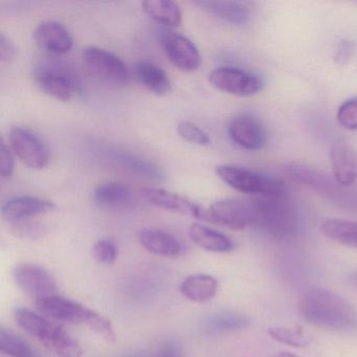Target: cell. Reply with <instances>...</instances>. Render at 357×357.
Masks as SVG:
<instances>
[{
    "instance_id": "1",
    "label": "cell",
    "mask_w": 357,
    "mask_h": 357,
    "mask_svg": "<svg viewBox=\"0 0 357 357\" xmlns=\"http://www.w3.org/2000/svg\"><path fill=\"white\" fill-rule=\"evenodd\" d=\"M298 311L305 321L321 329L357 331V311L348 301L330 290L313 288L303 294Z\"/></svg>"
},
{
    "instance_id": "2",
    "label": "cell",
    "mask_w": 357,
    "mask_h": 357,
    "mask_svg": "<svg viewBox=\"0 0 357 357\" xmlns=\"http://www.w3.org/2000/svg\"><path fill=\"white\" fill-rule=\"evenodd\" d=\"M14 317L20 328L43 342L58 356H82V347L58 324L24 307L16 309Z\"/></svg>"
},
{
    "instance_id": "3",
    "label": "cell",
    "mask_w": 357,
    "mask_h": 357,
    "mask_svg": "<svg viewBox=\"0 0 357 357\" xmlns=\"http://www.w3.org/2000/svg\"><path fill=\"white\" fill-rule=\"evenodd\" d=\"M35 303L39 312L47 317L63 323L87 326L107 342H114L116 340V333L112 323L80 303L59 296L40 298Z\"/></svg>"
},
{
    "instance_id": "4",
    "label": "cell",
    "mask_w": 357,
    "mask_h": 357,
    "mask_svg": "<svg viewBox=\"0 0 357 357\" xmlns=\"http://www.w3.org/2000/svg\"><path fill=\"white\" fill-rule=\"evenodd\" d=\"M216 174L223 183L236 191L250 195H259L264 198L281 197L285 191L282 181L241 167L221 165L216 167Z\"/></svg>"
},
{
    "instance_id": "5",
    "label": "cell",
    "mask_w": 357,
    "mask_h": 357,
    "mask_svg": "<svg viewBox=\"0 0 357 357\" xmlns=\"http://www.w3.org/2000/svg\"><path fill=\"white\" fill-rule=\"evenodd\" d=\"M258 220L256 225L275 237H289L298 229L294 211L281 197L256 198Z\"/></svg>"
},
{
    "instance_id": "6",
    "label": "cell",
    "mask_w": 357,
    "mask_h": 357,
    "mask_svg": "<svg viewBox=\"0 0 357 357\" xmlns=\"http://www.w3.org/2000/svg\"><path fill=\"white\" fill-rule=\"evenodd\" d=\"M258 208L256 199H222L211 204L206 221L234 231L256 225Z\"/></svg>"
},
{
    "instance_id": "7",
    "label": "cell",
    "mask_w": 357,
    "mask_h": 357,
    "mask_svg": "<svg viewBox=\"0 0 357 357\" xmlns=\"http://www.w3.org/2000/svg\"><path fill=\"white\" fill-rule=\"evenodd\" d=\"M83 62L89 72L106 84L120 87L128 84L130 70L116 54L97 47L83 50Z\"/></svg>"
},
{
    "instance_id": "8",
    "label": "cell",
    "mask_w": 357,
    "mask_h": 357,
    "mask_svg": "<svg viewBox=\"0 0 357 357\" xmlns=\"http://www.w3.org/2000/svg\"><path fill=\"white\" fill-rule=\"evenodd\" d=\"M10 144L17 158L33 170H43L51 162V151L34 131L15 126L10 130Z\"/></svg>"
},
{
    "instance_id": "9",
    "label": "cell",
    "mask_w": 357,
    "mask_h": 357,
    "mask_svg": "<svg viewBox=\"0 0 357 357\" xmlns=\"http://www.w3.org/2000/svg\"><path fill=\"white\" fill-rule=\"evenodd\" d=\"M208 82L218 91L237 97H250L262 91L263 82L256 75L234 68H215Z\"/></svg>"
},
{
    "instance_id": "10",
    "label": "cell",
    "mask_w": 357,
    "mask_h": 357,
    "mask_svg": "<svg viewBox=\"0 0 357 357\" xmlns=\"http://www.w3.org/2000/svg\"><path fill=\"white\" fill-rule=\"evenodd\" d=\"M13 277L20 290L36 301L56 296L57 284L55 279L40 265L20 263L14 268Z\"/></svg>"
},
{
    "instance_id": "11",
    "label": "cell",
    "mask_w": 357,
    "mask_h": 357,
    "mask_svg": "<svg viewBox=\"0 0 357 357\" xmlns=\"http://www.w3.org/2000/svg\"><path fill=\"white\" fill-rule=\"evenodd\" d=\"M139 195L156 208L206 220V210L188 198L160 188H143Z\"/></svg>"
},
{
    "instance_id": "12",
    "label": "cell",
    "mask_w": 357,
    "mask_h": 357,
    "mask_svg": "<svg viewBox=\"0 0 357 357\" xmlns=\"http://www.w3.org/2000/svg\"><path fill=\"white\" fill-rule=\"evenodd\" d=\"M162 47L171 63L185 73L199 68L202 57L196 45L178 33H166L162 39Z\"/></svg>"
},
{
    "instance_id": "13",
    "label": "cell",
    "mask_w": 357,
    "mask_h": 357,
    "mask_svg": "<svg viewBox=\"0 0 357 357\" xmlns=\"http://www.w3.org/2000/svg\"><path fill=\"white\" fill-rule=\"evenodd\" d=\"M37 86L50 97L68 102L74 96L76 83L70 73L54 66L37 68L34 74Z\"/></svg>"
},
{
    "instance_id": "14",
    "label": "cell",
    "mask_w": 357,
    "mask_h": 357,
    "mask_svg": "<svg viewBox=\"0 0 357 357\" xmlns=\"http://www.w3.org/2000/svg\"><path fill=\"white\" fill-rule=\"evenodd\" d=\"M34 38L41 49L55 55L68 54L74 47V38L70 31L55 20H47L38 24Z\"/></svg>"
},
{
    "instance_id": "15",
    "label": "cell",
    "mask_w": 357,
    "mask_h": 357,
    "mask_svg": "<svg viewBox=\"0 0 357 357\" xmlns=\"http://www.w3.org/2000/svg\"><path fill=\"white\" fill-rule=\"evenodd\" d=\"M231 139L240 147L260 150L266 145L267 135L262 124L252 116H238L229 126Z\"/></svg>"
},
{
    "instance_id": "16",
    "label": "cell",
    "mask_w": 357,
    "mask_h": 357,
    "mask_svg": "<svg viewBox=\"0 0 357 357\" xmlns=\"http://www.w3.org/2000/svg\"><path fill=\"white\" fill-rule=\"evenodd\" d=\"M55 204L43 198L20 196L8 200L1 208L3 218L10 222H18L24 219L40 216L55 210Z\"/></svg>"
},
{
    "instance_id": "17",
    "label": "cell",
    "mask_w": 357,
    "mask_h": 357,
    "mask_svg": "<svg viewBox=\"0 0 357 357\" xmlns=\"http://www.w3.org/2000/svg\"><path fill=\"white\" fill-rule=\"evenodd\" d=\"M331 167L336 183L349 187L357 181V151L344 143L335 144L331 150Z\"/></svg>"
},
{
    "instance_id": "18",
    "label": "cell",
    "mask_w": 357,
    "mask_h": 357,
    "mask_svg": "<svg viewBox=\"0 0 357 357\" xmlns=\"http://www.w3.org/2000/svg\"><path fill=\"white\" fill-rule=\"evenodd\" d=\"M139 240L145 250L158 256L177 258L185 252V246L176 237L160 229H144Z\"/></svg>"
},
{
    "instance_id": "19",
    "label": "cell",
    "mask_w": 357,
    "mask_h": 357,
    "mask_svg": "<svg viewBox=\"0 0 357 357\" xmlns=\"http://www.w3.org/2000/svg\"><path fill=\"white\" fill-rule=\"evenodd\" d=\"M135 79L150 93L166 96L172 89L168 74L160 66L149 61H137L133 64Z\"/></svg>"
},
{
    "instance_id": "20",
    "label": "cell",
    "mask_w": 357,
    "mask_h": 357,
    "mask_svg": "<svg viewBox=\"0 0 357 357\" xmlns=\"http://www.w3.org/2000/svg\"><path fill=\"white\" fill-rule=\"evenodd\" d=\"M93 202L102 208H122L135 202V193L129 185L118 181H108L96 188Z\"/></svg>"
},
{
    "instance_id": "21",
    "label": "cell",
    "mask_w": 357,
    "mask_h": 357,
    "mask_svg": "<svg viewBox=\"0 0 357 357\" xmlns=\"http://www.w3.org/2000/svg\"><path fill=\"white\" fill-rule=\"evenodd\" d=\"M194 5L219 20L233 24H244L250 15L248 6L239 1H220V0H199Z\"/></svg>"
},
{
    "instance_id": "22",
    "label": "cell",
    "mask_w": 357,
    "mask_h": 357,
    "mask_svg": "<svg viewBox=\"0 0 357 357\" xmlns=\"http://www.w3.org/2000/svg\"><path fill=\"white\" fill-rule=\"evenodd\" d=\"M189 235L196 245L208 252H229L234 250L233 241L227 236L199 223L190 227Z\"/></svg>"
},
{
    "instance_id": "23",
    "label": "cell",
    "mask_w": 357,
    "mask_h": 357,
    "mask_svg": "<svg viewBox=\"0 0 357 357\" xmlns=\"http://www.w3.org/2000/svg\"><path fill=\"white\" fill-rule=\"evenodd\" d=\"M218 282L212 275H192L185 278L181 284V292L192 302L204 303L212 300L217 294Z\"/></svg>"
},
{
    "instance_id": "24",
    "label": "cell",
    "mask_w": 357,
    "mask_h": 357,
    "mask_svg": "<svg viewBox=\"0 0 357 357\" xmlns=\"http://www.w3.org/2000/svg\"><path fill=\"white\" fill-rule=\"evenodd\" d=\"M248 325V319L245 315L233 311H221L208 315L202 323V330L210 335H221L240 331Z\"/></svg>"
},
{
    "instance_id": "25",
    "label": "cell",
    "mask_w": 357,
    "mask_h": 357,
    "mask_svg": "<svg viewBox=\"0 0 357 357\" xmlns=\"http://www.w3.org/2000/svg\"><path fill=\"white\" fill-rule=\"evenodd\" d=\"M144 12L165 26L175 28L181 24L183 14L178 5L171 0H146L142 3Z\"/></svg>"
},
{
    "instance_id": "26",
    "label": "cell",
    "mask_w": 357,
    "mask_h": 357,
    "mask_svg": "<svg viewBox=\"0 0 357 357\" xmlns=\"http://www.w3.org/2000/svg\"><path fill=\"white\" fill-rule=\"evenodd\" d=\"M326 237L342 245L357 250V222L344 219H327L321 225Z\"/></svg>"
},
{
    "instance_id": "27",
    "label": "cell",
    "mask_w": 357,
    "mask_h": 357,
    "mask_svg": "<svg viewBox=\"0 0 357 357\" xmlns=\"http://www.w3.org/2000/svg\"><path fill=\"white\" fill-rule=\"evenodd\" d=\"M0 351L10 357H35L30 344L9 329L0 330Z\"/></svg>"
},
{
    "instance_id": "28",
    "label": "cell",
    "mask_w": 357,
    "mask_h": 357,
    "mask_svg": "<svg viewBox=\"0 0 357 357\" xmlns=\"http://www.w3.org/2000/svg\"><path fill=\"white\" fill-rule=\"evenodd\" d=\"M268 333L273 340L287 346L301 348L308 346L309 344V338L304 333V330L300 327H273L269 328Z\"/></svg>"
},
{
    "instance_id": "29",
    "label": "cell",
    "mask_w": 357,
    "mask_h": 357,
    "mask_svg": "<svg viewBox=\"0 0 357 357\" xmlns=\"http://www.w3.org/2000/svg\"><path fill=\"white\" fill-rule=\"evenodd\" d=\"M177 132L181 139L189 142V143L195 144V145L206 147L212 143V139L204 129L189 121H183L179 123L177 125Z\"/></svg>"
},
{
    "instance_id": "30",
    "label": "cell",
    "mask_w": 357,
    "mask_h": 357,
    "mask_svg": "<svg viewBox=\"0 0 357 357\" xmlns=\"http://www.w3.org/2000/svg\"><path fill=\"white\" fill-rule=\"evenodd\" d=\"M118 245L112 239L99 240L93 248V257L100 264L112 265L118 258Z\"/></svg>"
},
{
    "instance_id": "31",
    "label": "cell",
    "mask_w": 357,
    "mask_h": 357,
    "mask_svg": "<svg viewBox=\"0 0 357 357\" xmlns=\"http://www.w3.org/2000/svg\"><path fill=\"white\" fill-rule=\"evenodd\" d=\"M337 122L340 126L348 130H357V98H352L344 102L338 108Z\"/></svg>"
},
{
    "instance_id": "32",
    "label": "cell",
    "mask_w": 357,
    "mask_h": 357,
    "mask_svg": "<svg viewBox=\"0 0 357 357\" xmlns=\"http://www.w3.org/2000/svg\"><path fill=\"white\" fill-rule=\"evenodd\" d=\"M14 156L12 154L11 149L8 147L7 144L3 139L0 142V176L1 178H9L14 172Z\"/></svg>"
},
{
    "instance_id": "33",
    "label": "cell",
    "mask_w": 357,
    "mask_h": 357,
    "mask_svg": "<svg viewBox=\"0 0 357 357\" xmlns=\"http://www.w3.org/2000/svg\"><path fill=\"white\" fill-rule=\"evenodd\" d=\"M16 47L9 37L0 35V59L3 62H10L15 58Z\"/></svg>"
},
{
    "instance_id": "34",
    "label": "cell",
    "mask_w": 357,
    "mask_h": 357,
    "mask_svg": "<svg viewBox=\"0 0 357 357\" xmlns=\"http://www.w3.org/2000/svg\"><path fill=\"white\" fill-rule=\"evenodd\" d=\"M158 357H183L181 344L175 340H168L160 346Z\"/></svg>"
},
{
    "instance_id": "35",
    "label": "cell",
    "mask_w": 357,
    "mask_h": 357,
    "mask_svg": "<svg viewBox=\"0 0 357 357\" xmlns=\"http://www.w3.org/2000/svg\"><path fill=\"white\" fill-rule=\"evenodd\" d=\"M353 43H342L340 45V49H338L337 54L335 56L336 62L338 64H344L347 61H348L349 58L351 57V54L353 52Z\"/></svg>"
},
{
    "instance_id": "36",
    "label": "cell",
    "mask_w": 357,
    "mask_h": 357,
    "mask_svg": "<svg viewBox=\"0 0 357 357\" xmlns=\"http://www.w3.org/2000/svg\"><path fill=\"white\" fill-rule=\"evenodd\" d=\"M349 281L355 288H357V271L351 273L350 277H349Z\"/></svg>"
},
{
    "instance_id": "37",
    "label": "cell",
    "mask_w": 357,
    "mask_h": 357,
    "mask_svg": "<svg viewBox=\"0 0 357 357\" xmlns=\"http://www.w3.org/2000/svg\"><path fill=\"white\" fill-rule=\"evenodd\" d=\"M273 357H298L296 355L292 354V353H279V354L275 355Z\"/></svg>"
},
{
    "instance_id": "38",
    "label": "cell",
    "mask_w": 357,
    "mask_h": 357,
    "mask_svg": "<svg viewBox=\"0 0 357 357\" xmlns=\"http://www.w3.org/2000/svg\"><path fill=\"white\" fill-rule=\"evenodd\" d=\"M123 357H144L143 355L141 354H131V355H125Z\"/></svg>"
}]
</instances>
